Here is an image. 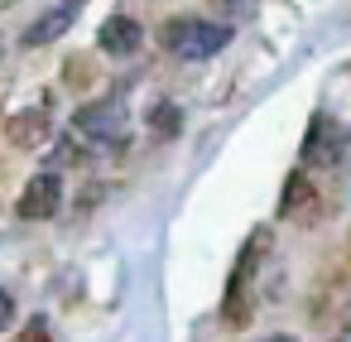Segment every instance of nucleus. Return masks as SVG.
I'll return each mask as SVG.
<instances>
[{"label": "nucleus", "mask_w": 351, "mask_h": 342, "mask_svg": "<svg viewBox=\"0 0 351 342\" xmlns=\"http://www.w3.org/2000/svg\"><path fill=\"white\" fill-rule=\"evenodd\" d=\"M265 251H269V231H250V241L241 246V260L226 280V294H221V318L226 323H245L250 318V299H255V275L265 265Z\"/></svg>", "instance_id": "7ed1b4c3"}, {"label": "nucleus", "mask_w": 351, "mask_h": 342, "mask_svg": "<svg viewBox=\"0 0 351 342\" xmlns=\"http://www.w3.org/2000/svg\"><path fill=\"white\" fill-rule=\"evenodd\" d=\"M217 5H221V10H241V5H245V0H217Z\"/></svg>", "instance_id": "4468645a"}, {"label": "nucleus", "mask_w": 351, "mask_h": 342, "mask_svg": "<svg viewBox=\"0 0 351 342\" xmlns=\"http://www.w3.org/2000/svg\"><path fill=\"white\" fill-rule=\"evenodd\" d=\"M73 130L92 145H116L125 135V102L121 97H106V102H87L77 116H73Z\"/></svg>", "instance_id": "20e7f679"}, {"label": "nucleus", "mask_w": 351, "mask_h": 342, "mask_svg": "<svg viewBox=\"0 0 351 342\" xmlns=\"http://www.w3.org/2000/svg\"><path fill=\"white\" fill-rule=\"evenodd\" d=\"M77 10H82V0H58L53 10H44V15L25 30V49H44V44H53V39H63V34L73 30Z\"/></svg>", "instance_id": "0eeeda50"}, {"label": "nucleus", "mask_w": 351, "mask_h": 342, "mask_svg": "<svg viewBox=\"0 0 351 342\" xmlns=\"http://www.w3.org/2000/svg\"><path fill=\"white\" fill-rule=\"evenodd\" d=\"M317 212H322V198H317L313 179L303 169H293L284 179V193H279V217L284 222H317Z\"/></svg>", "instance_id": "423d86ee"}, {"label": "nucleus", "mask_w": 351, "mask_h": 342, "mask_svg": "<svg viewBox=\"0 0 351 342\" xmlns=\"http://www.w3.org/2000/svg\"><path fill=\"white\" fill-rule=\"evenodd\" d=\"M265 342H298V337H289V332H269Z\"/></svg>", "instance_id": "ddd939ff"}, {"label": "nucleus", "mask_w": 351, "mask_h": 342, "mask_svg": "<svg viewBox=\"0 0 351 342\" xmlns=\"http://www.w3.org/2000/svg\"><path fill=\"white\" fill-rule=\"evenodd\" d=\"M15 342H53V332H49V318H39V313H34V318L25 323V332H20Z\"/></svg>", "instance_id": "9b49d317"}, {"label": "nucleus", "mask_w": 351, "mask_h": 342, "mask_svg": "<svg viewBox=\"0 0 351 342\" xmlns=\"http://www.w3.org/2000/svg\"><path fill=\"white\" fill-rule=\"evenodd\" d=\"M140 39H145V25H140L135 15H111V20L101 25V34H97L101 54H111V58H130V54L140 49Z\"/></svg>", "instance_id": "6e6552de"}, {"label": "nucleus", "mask_w": 351, "mask_h": 342, "mask_svg": "<svg viewBox=\"0 0 351 342\" xmlns=\"http://www.w3.org/2000/svg\"><path fill=\"white\" fill-rule=\"evenodd\" d=\"M164 49L183 63H202L212 54H221L231 44V25H212V20H193V15H178V20H164L159 30Z\"/></svg>", "instance_id": "f03ea898"}, {"label": "nucleus", "mask_w": 351, "mask_h": 342, "mask_svg": "<svg viewBox=\"0 0 351 342\" xmlns=\"http://www.w3.org/2000/svg\"><path fill=\"white\" fill-rule=\"evenodd\" d=\"M5 135H10V145H20V150H39V145L49 140V111L34 106V111L10 116V121H5Z\"/></svg>", "instance_id": "1a4fd4ad"}, {"label": "nucleus", "mask_w": 351, "mask_h": 342, "mask_svg": "<svg viewBox=\"0 0 351 342\" xmlns=\"http://www.w3.org/2000/svg\"><path fill=\"white\" fill-rule=\"evenodd\" d=\"M149 126H154V135H159V140H173V135L183 130V111H178L173 102H159V106L149 111Z\"/></svg>", "instance_id": "9d476101"}, {"label": "nucleus", "mask_w": 351, "mask_h": 342, "mask_svg": "<svg viewBox=\"0 0 351 342\" xmlns=\"http://www.w3.org/2000/svg\"><path fill=\"white\" fill-rule=\"evenodd\" d=\"M58 207H63V179H58L53 169L34 174V179L25 183L20 203H15V212H20L25 222H53V217H58Z\"/></svg>", "instance_id": "39448f33"}, {"label": "nucleus", "mask_w": 351, "mask_h": 342, "mask_svg": "<svg viewBox=\"0 0 351 342\" xmlns=\"http://www.w3.org/2000/svg\"><path fill=\"white\" fill-rule=\"evenodd\" d=\"M10 318H15V299L0 294V328H10Z\"/></svg>", "instance_id": "f8f14e48"}, {"label": "nucleus", "mask_w": 351, "mask_h": 342, "mask_svg": "<svg viewBox=\"0 0 351 342\" xmlns=\"http://www.w3.org/2000/svg\"><path fill=\"white\" fill-rule=\"evenodd\" d=\"M298 159L303 169H317V174H337L351 164V130L327 116V111H313L308 130H303V145H298Z\"/></svg>", "instance_id": "f257e3e1"}]
</instances>
